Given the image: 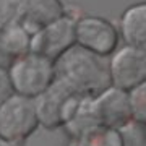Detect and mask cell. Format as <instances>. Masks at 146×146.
<instances>
[{
    "instance_id": "1",
    "label": "cell",
    "mask_w": 146,
    "mask_h": 146,
    "mask_svg": "<svg viewBox=\"0 0 146 146\" xmlns=\"http://www.w3.org/2000/svg\"><path fill=\"white\" fill-rule=\"evenodd\" d=\"M57 80L80 96H98L112 86L109 65L102 57H98L80 46L72 47L68 52L55 60Z\"/></svg>"
},
{
    "instance_id": "2",
    "label": "cell",
    "mask_w": 146,
    "mask_h": 146,
    "mask_svg": "<svg viewBox=\"0 0 146 146\" xmlns=\"http://www.w3.org/2000/svg\"><path fill=\"white\" fill-rule=\"evenodd\" d=\"M8 75L13 93L29 99H36L37 96H41L57 78L55 63L34 52H29L16 60L8 68Z\"/></svg>"
},
{
    "instance_id": "3",
    "label": "cell",
    "mask_w": 146,
    "mask_h": 146,
    "mask_svg": "<svg viewBox=\"0 0 146 146\" xmlns=\"http://www.w3.org/2000/svg\"><path fill=\"white\" fill-rule=\"evenodd\" d=\"M39 128L34 99L13 94L0 104V138L18 145Z\"/></svg>"
},
{
    "instance_id": "4",
    "label": "cell",
    "mask_w": 146,
    "mask_h": 146,
    "mask_svg": "<svg viewBox=\"0 0 146 146\" xmlns=\"http://www.w3.org/2000/svg\"><path fill=\"white\" fill-rule=\"evenodd\" d=\"M80 99V94L72 91L63 81L55 78L52 86L34 99L39 125L49 130L65 127L76 109Z\"/></svg>"
},
{
    "instance_id": "5",
    "label": "cell",
    "mask_w": 146,
    "mask_h": 146,
    "mask_svg": "<svg viewBox=\"0 0 146 146\" xmlns=\"http://www.w3.org/2000/svg\"><path fill=\"white\" fill-rule=\"evenodd\" d=\"M109 75L112 86L127 93L146 83V49L128 44L117 49L110 58Z\"/></svg>"
},
{
    "instance_id": "6",
    "label": "cell",
    "mask_w": 146,
    "mask_h": 146,
    "mask_svg": "<svg viewBox=\"0 0 146 146\" xmlns=\"http://www.w3.org/2000/svg\"><path fill=\"white\" fill-rule=\"evenodd\" d=\"M120 34L109 20L101 16H83L76 21V46L98 57L114 55L119 49Z\"/></svg>"
},
{
    "instance_id": "7",
    "label": "cell",
    "mask_w": 146,
    "mask_h": 146,
    "mask_svg": "<svg viewBox=\"0 0 146 146\" xmlns=\"http://www.w3.org/2000/svg\"><path fill=\"white\" fill-rule=\"evenodd\" d=\"M76 46V21L62 16L31 36V52L39 54L55 63V60Z\"/></svg>"
},
{
    "instance_id": "8",
    "label": "cell",
    "mask_w": 146,
    "mask_h": 146,
    "mask_svg": "<svg viewBox=\"0 0 146 146\" xmlns=\"http://www.w3.org/2000/svg\"><path fill=\"white\" fill-rule=\"evenodd\" d=\"M94 112L101 127L120 128L131 120L130 93L115 86H109L98 96H93Z\"/></svg>"
},
{
    "instance_id": "9",
    "label": "cell",
    "mask_w": 146,
    "mask_h": 146,
    "mask_svg": "<svg viewBox=\"0 0 146 146\" xmlns=\"http://www.w3.org/2000/svg\"><path fill=\"white\" fill-rule=\"evenodd\" d=\"M62 16H65L62 0H21L18 23L33 36Z\"/></svg>"
},
{
    "instance_id": "10",
    "label": "cell",
    "mask_w": 146,
    "mask_h": 146,
    "mask_svg": "<svg viewBox=\"0 0 146 146\" xmlns=\"http://www.w3.org/2000/svg\"><path fill=\"white\" fill-rule=\"evenodd\" d=\"M31 52V34L20 23L0 26V67L8 68Z\"/></svg>"
},
{
    "instance_id": "11",
    "label": "cell",
    "mask_w": 146,
    "mask_h": 146,
    "mask_svg": "<svg viewBox=\"0 0 146 146\" xmlns=\"http://www.w3.org/2000/svg\"><path fill=\"white\" fill-rule=\"evenodd\" d=\"M120 31L128 46L146 49V2L131 5L123 11Z\"/></svg>"
},
{
    "instance_id": "12",
    "label": "cell",
    "mask_w": 146,
    "mask_h": 146,
    "mask_svg": "<svg viewBox=\"0 0 146 146\" xmlns=\"http://www.w3.org/2000/svg\"><path fill=\"white\" fill-rule=\"evenodd\" d=\"M76 146H122L119 130L107 127H96L75 140Z\"/></svg>"
},
{
    "instance_id": "13",
    "label": "cell",
    "mask_w": 146,
    "mask_h": 146,
    "mask_svg": "<svg viewBox=\"0 0 146 146\" xmlns=\"http://www.w3.org/2000/svg\"><path fill=\"white\" fill-rule=\"evenodd\" d=\"M122 138V146H146V127L131 119L117 128Z\"/></svg>"
},
{
    "instance_id": "14",
    "label": "cell",
    "mask_w": 146,
    "mask_h": 146,
    "mask_svg": "<svg viewBox=\"0 0 146 146\" xmlns=\"http://www.w3.org/2000/svg\"><path fill=\"white\" fill-rule=\"evenodd\" d=\"M131 119L146 127V83L130 91Z\"/></svg>"
},
{
    "instance_id": "15",
    "label": "cell",
    "mask_w": 146,
    "mask_h": 146,
    "mask_svg": "<svg viewBox=\"0 0 146 146\" xmlns=\"http://www.w3.org/2000/svg\"><path fill=\"white\" fill-rule=\"evenodd\" d=\"M21 0H0V26L16 23L20 18Z\"/></svg>"
},
{
    "instance_id": "16",
    "label": "cell",
    "mask_w": 146,
    "mask_h": 146,
    "mask_svg": "<svg viewBox=\"0 0 146 146\" xmlns=\"http://www.w3.org/2000/svg\"><path fill=\"white\" fill-rule=\"evenodd\" d=\"M13 86H11V80L8 75V70L0 67V104L5 102L10 96H13Z\"/></svg>"
},
{
    "instance_id": "17",
    "label": "cell",
    "mask_w": 146,
    "mask_h": 146,
    "mask_svg": "<svg viewBox=\"0 0 146 146\" xmlns=\"http://www.w3.org/2000/svg\"><path fill=\"white\" fill-rule=\"evenodd\" d=\"M0 146H16V145H13V143H10V141L3 140V138H0Z\"/></svg>"
}]
</instances>
